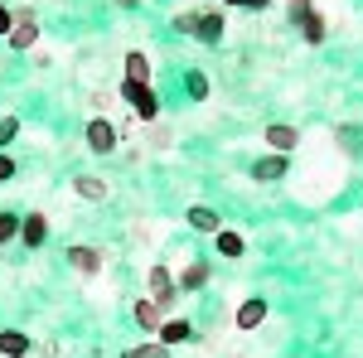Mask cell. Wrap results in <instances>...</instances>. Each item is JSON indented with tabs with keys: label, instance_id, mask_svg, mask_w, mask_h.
Here are the masks:
<instances>
[{
	"label": "cell",
	"instance_id": "7402d4cb",
	"mask_svg": "<svg viewBox=\"0 0 363 358\" xmlns=\"http://www.w3.org/2000/svg\"><path fill=\"white\" fill-rule=\"evenodd\" d=\"M121 358H169V349L160 344V339H145V344H136V349H126Z\"/></svg>",
	"mask_w": 363,
	"mask_h": 358
},
{
	"label": "cell",
	"instance_id": "30bf717a",
	"mask_svg": "<svg viewBox=\"0 0 363 358\" xmlns=\"http://www.w3.org/2000/svg\"><path fill=\"white\" fill-rule=\"evenodd\" d=\"M131 320H136V325H140L145 334H160V325H165V310L150 301V296H140V301L131 305Z\"/></svg>",
	"mask_w": 363,
	"mask_h": 358
},
{
	"label": "cell",
	"instance_id": "7c38bea8",
	"mask_svg": "<svg viewBox=\"0 0 363 358\" xmlns=\"http://www.w3.org/2000/svg\"><path fill=\"white\" fill-rule=\"evenodd\" d=\"M174 281H179V296H194V291H203V286H208V262H203V257H194L184 272H174Z\"/></svg>",
	"mask_w": 363,
	"mask_h": 358
},
{
	"label": "cell",
	"instance_id": "603a6c76",
	"mask_svg": "<svg viewBox=\"0 0 363 358\" xmlns=\"http://www.w3.org/2000/svg\"><path fill=\"white\" fill-rule=\"evenodd\" d=\"M116 102H121V92H112V87H102V92H92V107H97V116H102V111H112Z\"/></svg>",
	"mask_w": 363,
	"mask_h": 358
},
{
	"label": "cell",
	"instance_id": "8992f818",
	"mask_svg": "<svg viewBox=\"0 0 363 358\" xmlns=\"http://www.w3.org/2000/svg\"><path fill=\"white\" fill-rule=\"evenodd\" d=\"M68 267H73L78 276H102V267H107V252L78 242V247H68Z\"/></svg>",
	"mask_w": 363,
	"mask_h": 358
},
{
	"label": "cell",
	"instance_id": "2e32d148",
	"mask_svg": "<svg viewBox=\"0 0 363 358\" xmlns=\"http://www.w3.org/2000/svg\"><path fill=\"white\" fill-rule=\"evenodd\" d=\"M20 354H34V339L20 330H0V358H20Z\"/></svg>",
	"mask_w": 363,
	"mask_h": 358
},
{
	"label": "cell",
	"instance_id": "484cf974",
	"mask_svg": "<svg viewBox=\"0 0 363 358\" xmlns=\"http://www.w3.org/2000/svg\"><path fill=\"white\" fill-rule=\"evenodd\" d=\"M184 87H189V97H194V102H203V97H208V78H203V73H189V78H184Z\"/></svg>",
	"mask_w": 363,
	"mask_h": 358
},
{
	"label": "cell",
	"instance_id": "1f68e13d",
	"mask_svg": "<svg viewBox=\"0 0 363 358\" xmlns=\"http://www.w3.org/2000/svg\"><path fill=\"white\" fill-rule=\"evenodd\" d=\"M20 358H39V354H20Z\"/></svg>",
	"mask_w": 363,
	"mask_h": 358
},
{
	"label": "cell",
	"instance_id": "d4e9b609",
	"mask_svg": "<svg viewBox=\"0 0 363 358\" xmlns=\"http://www.w3.org/2000/svg\"><path fill=\"white\" fill-rule=\"evenodd\" d=\"M15 136H20V116H0V150H5Z\"/></svg>",
	"mask_w": 363,
	"mask_h": 358
},
{
	"label": "cell",
	"instance_id": "d6986e66",
	"mask_svg": "<svg viewBox=\"0 0 363 358\" xmlns=\"http://www.w3.org/2000/svg\"><path fill=\"white\" fill-rule=\"evenodd\" d=\"M39 44V25H15L10 29V49H34Z\"/></svg>",
	"mask_w": 363,
	"mask_h": 358
},
{
	"label": "cell",
	"instance_id": "44dd1931",
	"mask_svg": "<svg viewBox=\"0 0 363 358\" xmlns=\"http://www.w3.org/2000/svg\"><path fill=\"white\" fill-rule=\"evenodd\" d=\"M20 218H25V213H15V208H5V213H0V247L20 237Z\"/></svg>",
	"mask_w": 363,
	"mask_h": 358
},
{
	"label": "cell",
	"instance_id": "8fae6325",
	"mask_svg": "<svg viewBox=\"0 0 363 358\" xmlns=\"http://www.w3.org/2000/svg\"><path fill=\"white\" fill-rule=\"evenodd\" d=\"M155 339H160L165 349H179V344H189V339H194V325H189L184 315H169L165 325H160V334H155Z\"/></svg>",
	"mask_w": 363,
	"mask_h": 358
},
{
	"label": "cell",
	"instance_id": "4fadbf2b",
	"mask_svg": "<svg viewBox=\"0 0 363 358\" xmlns=\"http://www.w3.org/2000/svg\"><path fill=\"white\" fill-rule=\"evenodd\" d=\"M286 169H291V155H267V160L252 165V179L257 184H277V179H286Z\"/></svg>",
	"mask_w": 363,
	"mask_h": 358
},
{
	"label": "cell",
	"instance_id": "cb8c5ba5",
	"mask_svg": "<svg viewBox=\"0 0 363 358\" xmlns=\"http://www.w3.org/2000/svg\"><path fill=\"white\" fill-rule=\"evenodd\" d=\"M174 29L194 39V34H199V10H184V15H174Z\"/></svg>",
	"mask_w": 363,
	"mask_h": 358
},
{
	"label": "cell",
	"instance_id": "52a82bcc",
	"mask_svg": "<svg viewBox=\"0 0 363 358\" xmlns=\"http://www.w3.org/2000/svg\"><path fill=\"white\" fill-rule=\"evenodd\" d=\"M184 223H189L194 233H203V237H218V233L228 228V223H223V213H218L213 203H194V208L184 213Z\"/></svg>",
	"mask_w": 363,
	"mask_h": 358
},
{
	"label": "cell",
	"instance_id": "83f0119b",
	"mask_svg": "<svg viewBox=\"0 0 363 358\" xmlns=\"http://www.w3.org/2000/svg\"><path fill=\"white\" fill-rule=\"evenodd\" d=\"M10 179H15V155L0 150V184H10Z\"/></svg>",
	"mask_w": 363,
	"mask_h": 358
},
{
	"label": "cell",
	"instance_id": "f1b7e54d",
	"mask_svg": "<svg viewBox=\"0 0 363 358\" xmlns=\"http://www.w3.org/2000/svg\"><path fill=\"white\" fill-rule=\"evenodd\" d=\"M267 5H272V0H247V10H267Z\"/></svg>",
	"mask_w": 363,
	"mask_h": 358
},
{
	"label": "cell",
	"instance_id": "9a60e30c",
	"mask_svg": "<svg viewBox=\"0 0 363 358\" xmlns=\"http://www.w3.org/2000/svg\"><path fill=\"white\" fill-rule=\"evenodd\" d=\"M213 252H218V257H228V262H238V257L247 252V237H242L238 228H223V233L213 237Z\"/></svg>",
	"mask_w": 363,
	"mask_h": 358
},
{
	"label": "cell",
	"instance_id": "7a4b0ae2",
	"mask_svg": "<svg viewBox=\"0 0 363 358\" xmlns=\"http://www.w3.org/2000/svg\"><path fill=\"white\" fill-rule=\"evenodd\" d=\"M291 25H301L306 44H325V34H330V20H325V10H315V0H291Z\"/></svg>",
	"mask_w": 363,
	"mask_h": 358
},
{
	"label": "cell",
	"instance_id": "e0dca14e",
	"mask_svg": "<svg viewBox=\"0 0 363 358\" xmlns=\"http://www.w3.org/2000/svg\"><path fill=\"white\" fill-rule=\"evenodd\" d=\"M223 15H218V10H199V34L194 39H203V44H218V39H223Z\"/></svg>",
	"mask_w": 363,
	"mask_h": 358
},
{
	"label": "cell",
	"instance_id": "6da1fadb",
	"mask_svg": "<svg viewBox=\"0 0 363 358\" xmlns=\"http://www.w3.org/2000/svg\"><path fill=\"white\" fill-rule=\"evenodd\" d=\"M145 296L165 310V320L174 315V305H179V281L169 272V262H150V272H145Z\"/></svg>",
	"mask_w": 363,
	"mask_h": 358
},
{
	"label": "cell",
	"instance_id": "3957f363",
	"mask_svg": "<svg viewBox=\"0 0 363 358\" xmlns=\"http://www.w3.org/2000/svg\"><path fill=\"white\" fill-rule=\"evenodd\" d=\"M121 102L131 107V116L136 121H160V97H155V87L150 83H121Z\"/></svg>",
	"mask_w": 363,
	"mask_h": 358
},
{
	"label": "cell",
	"instance_id": "5b68a950",
	"mask_svg": "<svg viewBox=\"0 0 363 358\" xmlns=\"http://www.w3.org/2000/svg\"><path fill=\"white\" fill-rule=\"evenodd\" d=\"M267 315H272V305L262 301V296H247V301H238V310H233V325H238V334H252L267 325Z\"/></svg>",
	"mask_w": 363,
	"mask_h": 358
},
{
	"label": "cell",
	"instance_id": "4dcf8cb0",
	"mask_svg": "<svg viewBox=\"0 0 363 358\" xmlns=\"http://www.w3.org/2000/svg\"><path fill=\"white\" fill-rule=\"evenodd\" d=\"M116 5H136V0H116Z\"/></svg>",
	"mask_w": 363,
	"mask_h": 358
},
{
	"label": "cell",
	"instance_id": "4316f807",
	"mask_svg": "<svg viewBox=\"0 0 363 358\" xmlns=\"http://www.w3.org/2000/svg\"><path fill=\"white\" fill-rule=\"evenodd\" d=\"M10 29H15V10H10V5H5V0H0V34H5V39H10Z\"/></svg>",
	"mask_w": 363,
	"mask_h": 358
},
{
	"label": "cell",
	"instance_id": "f546056e",
	"mask_svg": "<svg viewBox=\"0 0 363 358\" xmlns=\"http://www.w3.org/2000/svg\"><path fill=\"white\" fill-rule=\"evenodd\" d=\"M228 5H242V10H247V0H228Z\"/></svg>",
	"mask_w": 363,
	"mask_h": 358
},
{
	"label": "cell",
	"instance_id": "ba28073f",
	"mask_svg": "<svg viewBox=\"0 0 363 358\" xmlns=\"http://www.w3.org/2000/svg\"><path fill=\"white\" fill-rule=\"evenodd\" d=\"M44 242H49V213H25L20 218V247L39 252Z\"/></svg>",
	"mask_w": 363,
	"mask_h": 358
},
{
	"label": "cell",
	"instance_id": "ac0fdd59",
	"mask_svg": "<svg viewBox=\"0 0 363 358\" xmlns=\"http://www.w3.org/2000/svg\"><path fill=\"white\" fill-rule=\"evenodd\" d=\"M121 68H126V78H121V83H150V58L140 54V49H131V54L121 58Z\"/></svg>",
	"mask_w": 363,
	"mask_h": 358
},
{
	"label": "cell",
	"instance_id": "5bb4252c",
	"mask_svg": "<svg viewBox=\"0 0 363 358\" xmlns=\"http://www.w3.org/2000/svg\"><path fill=\"white\" fill-rule=\"evenodd\" d=\"M73 194L87 198V203H102V198L112 194V184H107L102 174H78V179H73Z\"/></svg>",
	"mask_w": 363,
	"mask_h": 358
},
{
	"label": "cell",
	"instance_id": "9c48e42d",
	"mask_svg": "<svg viewBox=\"0 0 363 358\" xmlns=\"http://www.w3.org/2000/svg\"><path fill=\"white\" fill-rule=\"evenodd\" d=\"M262 140H267V150H272V155H291V150L301 145V131H296V126H286V121H277V126H267V131H262Z\"/></svg>",
	"mask_w": 363,
	"mask_h": 358
},
{
	"label": "cell",
	"instance_id": "277c9868",
	"mask_svg": "<svg viewBox=\"0 0 363 358\" xmlns=\"http://www.w3.org/2000/svg\"><path fill=\"white\" fill-rule=\"evenodd\" d=\"M83 140H87V150H92V155H112L116 145H121V126H116L112 116H92Z\"/></svg>",
	"mask_w": 363,
	"mask_h": 358
},
{
	"label": "cell",
	"instance_id": "ffe728a7",
	"mask_svg": "<svg viewBox=\"0 0 363 358\" xmlns=\"http://www.w3.org/2000/svg\"><path fill=\"white\" fill-rule=\"evenodd\" d=\"M145 140H150V150H169V145H174V126H165V121H155V126L145 131Z\"/></svg>",
	"mask_w": 363,
	"mask_h": 358
}]
</instances>
